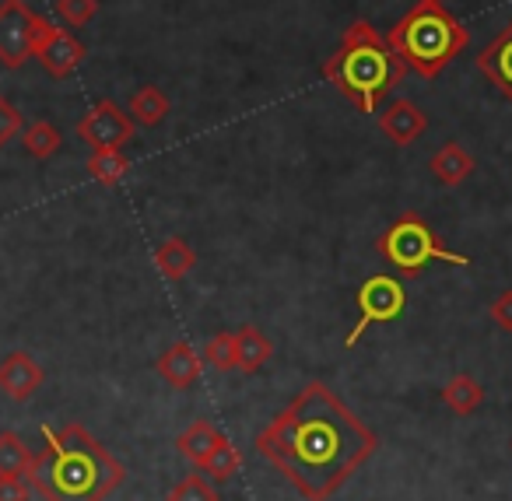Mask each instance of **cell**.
Returning <instances> with one entry per match:
<instances>
[{
    "mask_svg": "<svg viewBox=\"0 0 512 501\" xmlns=\"http://www.w3.org/2000/svg\"><path fill=\"white\" fill-rule=\"evenodd\" d=\"M32 487L22 477H0V501H29Z\"/></svg>",
    "mask_w": 512,
    "mask_h": 501,
    "instance_id": "f1b7e54d",
    "label": "cell"
},
{
    "mask_svg": "<svg viewBox=\"0 0 512 501\" xmlns=\"http://www.w3.org/2000/svg\"><path fill=\"white\" fill-rule=\"evenodd\" d=\"M274 358V340L260 326L246 323L235 330V368L242 375H256Z\"/></svg>",
    "mask_w": 512,
    "mask_h": 501,
    "instance_id": "5bb4252c",
    "label": "cell"
},
{
    "mask_svg": "<svg viewBox=\"0 0 512 501\" xmlns=\"http://www.w3.org/2000/svg\"><path fill=\"white\" fill-rule=\"evenodd\" d=\"M242 466V452L232 445V438L221 431V438L214 442V449L207 452V459L200 463V473L211 480H218V484H225V480H232L235 473H239Z\"/></svg>",
    "mask_w": 512,
    "mask_h": 501,
    "instance_id": "ffe728a7",
    "label": "cell"
},
{
    "mask_svg": "<svg viewBox=\"0 0 512 501\" xmlns=\"http://www.w3.org/2000/svg\"><path fill=\"white\" fill-rule=\"evenodd\" d=\"M488 316H491V323H495L502 333H512V288H505L502 295L491 302Z\"/></svg>",
    "mask_w": 512,
    "mask_h": 501,
    "instance_id": "83f0119b",
    "label": "cell"
},
{
    "mask_svg": "<svg viewBox=\"0 0 512 501\" xmlns=\"http://www.w3.org/2000/svg\"><path fill=\"white\" fill-rule=\"evenodd\" d=\"M137 134V123L113 99H102L78 120V137L92 151H123Z\"/></svg>",
    "mask_w": 512,
    "mask_h": 501,
    "instance_id": "ba28073f",
    "label": "cell"
},
{
    "mask_svg": "<svg viewBox=\"0 0 512 501\" xmlns=\"http://www.w3.org/2000/svg\"><path fill=\"white\" fill-rule=\"evenodd\" d=\"M46 372L29 351H11L0 358V393H8L11 400L25 403L39 393Z\"/></svg>",
    "mask_w": 512,
    "mask_h": 501,
    "instance_id": "30bf717a",
    "label": "cell"
},
{
    "mask_svg": "<svg viewBox=\"0 0 512 501\" xmlns=\"http://www.w3.org/2000/svg\"><path fill=\"white\" fill-rule=\"evenodd\" d=\"M428 169H432V176L439 179L442 186H460V183H467V179L474 176L477 162H474V155H470L467 148H460L456 141H446L432 155Z\"/></svg>",
    "mask_w": 512,
    "mask_h": 501,
    "instance_id": "9a60e30c",
    "label": "cell"
},
{
    "mask_svg": "<svg viewBox=\"0 0 512 501\" xmlns=\"http://www.w3.org/2000/svg\"><path fill=\"white\" fill-rule=\"evenodd\" d=\"M155 267L162 270L165 281H186L190 270L197 267V249H193L186 239H179V235H172V239L158 242Z\"/></svg>",
    "mask_w": 512,
    "mask_h": 501,
    "instance_id": "2e32d148",
    "label": "cell"
},
{
    "mask_svg": "<svg viewBox=\"0 0 512 501\" xmlns=\"http://www.w3.org/2000/svg\"><path fill=\"white\" fill-rule=\"evenodd\" d=\"M386 43L418 78L432 81L470 46V32L442 0H418L390 32Z\"/></svg>",
    "mask_w": 512,
    "mask_h": 501,
    "instance_id": "277c9868",
    "label": "cell"
},
{
    "mask_svg": "<svg viewBox=\"0 0 512 501\" xmlns=\"http://www.w3.org/2000/svg\"><path fill=\"white\" fill-rule=\"evenodd\" d=\"M32 57L43 64V71L50 74V78H71V74L85 64L88 50H85V43L74 39L67 29H57L53 22H46L36 39V53H32Z\"/></svg>",
    "mask_w": 512,
    "mask_h": 501,
    "instance_id": "9c48e42d",
    "label": "cell"
},
{
    "mask_svg": "<svg viewBox=\"0 0 512 501\" xmlns=\"http://www.w3.org/2000/svg\"><path fill=\"white\" fill-rule=\"evenodd\" d=\"M22 113H18V106L11 99H4L0 95V148H8L11 141H15L18 134H22Z\"/></svg>",
    "mask_w": 512,
    "mask_h": 501,
    "instance_id": "4316f807",
    "label": "cell"
},
{
    "mask_svg": "<svg viewBox=\"0 0 512 501\" xmlns=\"http://www.w3.org/2000/svg\"><path fill=\"white\" fill-rule=\"evenodd\" d=\"M509 449H512V442H509Z\"/></svg>",
    "mask_w": 512,
    "mask_h": 501,
    "instance_id": "f546056e",
    "label": "cell"
},
{
    "mask_svg": "<svg viewBox=\"0 0 512 501\" xmlns=\"http://www.w3.org/2000/svg\"><path fill=\"white\" fill-rule=\"evenodd\" d=\"M169 501H221V494L214 491L211 484H207V477L200 470L186 473L183 480H179L176 487L169 491Z\"/></svg>",
    "mask_w": 512,
    "mask_h": 501,
    "instance_id": "cb8c5ba5",
    "label": "cell"
},
{
    "mask_svg": "<svg viewBox=\"0 0 512 501\" xmlns=\"http://www.w3.org/2000/svg\"><path fill=\"white\" fill-rule=\"evenodd\" d=\"M355 305H358V323L351 326L348 337H344V347H348V351L365 337V330L393 323L397 316H404V309H407L404 281H397V277H390V274L365 277L362 288H358V295H355Z\"/></svg>",
    "mask_w": 512,
    "mask_h": 501,
    "instance_id": "8992f818",
    "label": "cell"
},
{
    "mask_svg": "<svg viewBox=\"0 0 512 501\" xmlns=\"http://www.w3.org/2000/svg\"><path fill=\"white\" fill-rule=\"evenodd\" d=\"M36 452L15 431H0V477H25Z\"/></svg>",
    "mask_w": 512,
    "mask_h": 501,
    "instance_id": "7402d4cb",
    "label": "cell"
},
{
    "mask_svg": "<svg viewBox=\"0 0 512 501\" xmlns=\"http://www.w3.org/2000/svg\"><path fill=\"white\" fill-rule=\"evenodd\" d=\"M323 74L358 113L376 116L379 102L404 81L407 64L390 50L386 36H379L365 18H355L344 29L337 53L323 64Z\"/></svg>",
    "mask_w": 512,
    "mask_h": 501,
    "instance_id": "3957f363",
    "label": "cell"
},
{
    "mask_svg": "<svg viewBox=\"0 0 512 501\" xmlns=\"http://www.w3.org/2000/svg\"><path fill=\"white\" fill-rule=\"evenodd\" d=\"M57 15L64 18L71 29H85V25L99 15V0H57Z\"/></svg>",
    "mask_w": 512,
    "mask_h": 501,
    "instance_id": "484cf974",
    "label": "cell"
},
{
    "mask_svg": "<svg viewBox=\"0 0 512 501\" xmlns=\"http://www.w3.org/2000/svg\"><path fill=\"white\" fill-rule=\"evenodd\" d=\"M85 169L99 186H116L130 172V158L123 151H92Z\"/></svg>",
    "mask_w": 512,
    "mask_h": 501,
    "instance_id": "603a6c76",
    "label": "cell"
},
{
    "mask_svg": "<svg viewBox=\"0 0 512 501\" xmlns=\"http://www.w3.org/2000/svg\"><path fill=\"white\" fill-rule=\"evenodd\" d=\"M218 438H221L218 424H211L207 417H197V421H193L190 428L176 438V449H179V456L190 459V463L200 470V463L207 459V452L214 449V442H218Z\"/></svg>",
    "mask_w": 512,
    "mask_h": 501,
    "instance_id": "d6986e66",
    "label": "cell"
},
{
    "mask_svg": "<svg viewBox=\"0 0 512 501\" xmlns=\"http://www.w3.org/2000/svg\"><path fill=\"white\" fill-rule=\"evenodd\" d=\"M442 403H446L449 414L470 417V414H477V410H481L484 386L474 379V375L460 372V375H453V379H449L446 386H442Z\"/></svg>",
    "mask_w": 512,
    "mask_h": 501,
    "instance_id": "e0dca14e",
    "label": "cell"
},
{
    "mask_svg": "<svg viewBox=\"0 0 512 501\" xmlns=\"http://www.w3.org/2000/svg\"><path fill=\"white\" fill-rule=\"evenodd\" d=\"M46 18L25 4V0H4L0 4V64L22 67L36 53V39L43 32Z\"/></svg>",
    "mask_w": 512,
    "mask_h": 501,
    "instance_id": "52a82bcc",
    "label": "cell"
},
{
    "mask_svg": "<svg viewBox=\"0 0 512 501\" xmlns=\"http://www.w3.org/2000/svg\"><path fill=\"white\" fill-rule=\"evenodd\" d=\"M22 148L29 151L32 158H39V162H46V158H53L60 151V144H64V137H60V130L53 127L50 120H36L29 123V127H22Z\"/></svg>",
    "mask_w": 512,
    "mask_h": 501,
    "instance_id": "44dd1931",
    "label": "cell"
},
{
    "mask_svg": "<svg viewBox=\"0 0 512 501\" xmlns=\"http://www.w3.org/2000/svg\"><path fill=\"white\" fill-rule=\"evenodd\" d=\"M477 71L512 102V22L477 53Z\"/></svg>",
    "mask_w": 512,
    "mask_h": 501,
    "instance_id": "4fadbf2b",
    "label": "cell"
},
{
    "mask_svg": "<svg viewBox=\"0 0 512 501\" xmlns=\"http://www.w3.org/2000/svg\"><path fill=\"white\" fill-rule=\"evenodd\" d=\"M204 361L218 372H232L235 368V333H214L204 347Z\"/></svg>",
    "mask_w": 512,
    "mask_h": 501,
    "instance_id": "d4e9b609",
    "label": "cell"
},
{
    "mask_svg": "<svg viewBox=\"0 0 512 501\" xmlns=\"http://www.w3.org/2000/svg\"><path fill=\"white\" fill-rule=\"evenodd\" d=\"M376 253L390 263L397 274L418 277L432 263H453V267H470V256L453 253L442 246L435 228L421 218L418 211H404L383 235L376 239Z\"/></svg>",
    "mask_w": 512,
    "mask_h": 501,
    "instance_id": "5b68a950",
    "label": "cell"
},
{
    "mask_svg": "<svg viewBox=\"0 0 512 501\" xmlns=\"http://www.w3.org/2000/svg\"><path fill=\"white\" fill-rule=\"evenodd\" d=\"M43 442L25 477L46 501H106L127 477V466L85 424H43Z\"/></svg>",
    "mask_w": 512,
    "mask_h": 501,
    "instance_id": "7a4b0ae2",
    "label": "cell"
},
{
    "mask_svg": "<svg viewBox=\"0 0 512 501\" xmlns=\"http://www.w3.org/2000/svg\"><path fill=\"white\" fill-rule=\"evenodd\" d=\"M169 95L162 92L158 85H144V88H137L134 95H130V102H127V113H130V120L137 123V127H158V123L169 116Z\"/></svg>",
    "mask_w": 512,
    "mask_h": 501,
    "instance_id": "ac0fdd59",
    "label": "cell"
},
{
    "mask_svg": "<svg viewBox=\"0 0 512 501\" xmlns=\"http://www.w3.org/2000/svg\"><path fill=\"white\" fill-rule=\"evenodd\" d=\"M428 120L421 113V106H414L411 99H393L390 106L379 113V130L390 137V144L397 148H411L421 134H425Z\"/></svg>",
    "mask_w": 512,
    "mask_h": 501,
    "instance_id": "7c38bea8",
    "label": "cell"
},
{
    "mask_svg": "<svg viewBox=\"0 0 512 501\" xmlns=\"http://www.w3.org/2000/svg\"><path fill=\"white\" fill-rule=\"evenodd\" d=\"M155 372L162 375L172 389H193L200 379V372H204V361H200V354L193 351L190 340H176V344H169L162 354H158Z\"/></svg>",
    "mask_w": 512,
    "mask_h": 501,
    "instance_id": "8fae6325",
    "label": "cell"
},
{
    "mask_svg": "<svg viewBox=\"0 0 512 501\" xmlns=\"http://www.w3.org/2000/svg\"><path fill=\"white\" fill-rule=\"evenodd\" d=\"M253 449L306 501H327L376 456L379 435L327 382H309L256 431Z\"/></svg>",
    "mask_w": 512,
    "mask_h": 501,
    "instance_id": "6da1fadb",
    "label": "cell"
}]
</instances>
